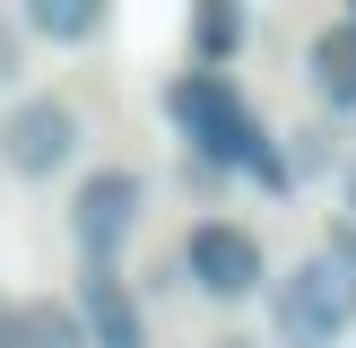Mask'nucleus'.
Returning a JSON list of instances; mask_svg holds the SVG:
<instances>
[{
    "label": "nucleus",
    "instance_id": "nucleus-1",
    "mask_svg": "<svg viewBox=\"0 0 356 348\" xmlns=\"http://www.w3.org/2000/svg\"><path fill=\"white\" fill-rule=\"evenodd\" d=\"M165 122L200 157V174H252L261 191H296L287 157H278V131L243 104V87L226 70H174L165 79Z\"/></svg>",
    "mask_w": 356,
    "mask_h": 348
},
{
    "label": "nucleus",
    "instance_id": "nucleus-2",
    "mask_svg": "<svg viewBox=\"0 0 356 348\" xmlns=\"http://www.w3.org/2000/svg\"><path fill=\"white\" fill-rule=\"evenodd\" d=\"M356 331V270L330 253H305L287 278H270V348H339Z\"/></svg>",
    "mask_w": 356,
    "mask_h": 348
},
{
    "label": "nucleus",
    "instance_id": "nucleus-3",
    "mask_svg": "<svg viewBox=\"0 0 356 348\" xmlns=\"http://www.w3.org/2000/svg\"><path fill=\"white\" fill-rule=\"evenodd\" d=\"M139 218H148V174L139 166H96L70 191V244H79L87 270H113L122 244L139 235Z\"/></svg>",
    "mask_w": 356,
    "mask_h": 348
},
{
    "label": "nucleus",
    "instance_id": "nucleus-4",
    "mask_svg": "<svg viewBox=\"0 0 356 348\" xmlns=\"http://www.w3.org/2000/svg\"><path fill=\"white\" fill-rule=\"evenodd\" d=\"M174 270H183L209 305H243V296L270 287V253H261V235H252V226H235V218H191Z\"/></svg>",
    "mask_w": 356,
    "mask_h": 348
},
{
    "label": "nucleus",
    "instance_id": "nucleus-5",
    "mask_svg": "<svg viewBox=\"0 0 356 348\" xmlns=\"http://www.w3.org/2000/svg\"><path fill=\"white\" fill-rule=\"evenodd\" d=\"M79 104L70 96H9V113H0V166L17 174V183H52V174L79 166Z\"/></svg>",
    "mask_w": 356,
    "mask_h": 348
},
{
    "label": "nucleus",
    "instance_id": "nucleus-6",
    "mask_svg": "<svg viewBox=\"0 0 356 348\" xmlns=\"http://www.w3.org/2000/svg\"><path fill=\"white\" fill-rule=\"evenodd\" d=\"M70 305L87 322V348H148V313H139V296H131L122 270H87Z\"/></svg>",
    "mask_w": 356,
    "mask_h": 348
},
{
    "label": "nucleus",
    "instance_id": "nucleus-7",
    "mask_svg": "<svg viewBox=\"0 0 356 348\" xmlns=\"http://www.w3.org/2000/svg\"><path fill=\"white\" fill-rule=\"evenodd\" d=\"M305 79H313V96H322L330 113H356V26L348 17H330L305 44Z\"/></svg>",
    "mask_w": 356,
    "mask_h": 348
},
{
    "label": "nucleus",
    "instance_id": "nucleus-8",
    "mask_svg": "<svg viewBox=\"0 0 356 348\" xmlns=\"http://www.w3.org/2000/svg\"><path fill=\"white\" fill-rule=\"evenodd\" d=\"M9 17L26 44H96L104 35V0H17Z\"/></svg>",
    "mask_w": 356,
    "mask_h": 348
},
{
    "label": "nucleus",
    "instance_id": "nucleus-9",
    "mask_svg": "<svg viewBox=\"0 0 356 348\" xmlns=\"http://www.w3.org/2000/svg\"><path fill=\"white\" fill-rule=\"evenodd\" d=\"M9 348H87V322L70 296H17L9 305Z\"/></svg>",
    "mask_w": 356,
    "mask_h": 348
},
{
    "label": "nucleus",
    "instance_id": "nucleus-10",
    "mask_svg": "<svg viewBox=\"0 0 356 348\" xmlns=\"http://www.w3.org/2000/svg\"><path fill=\"white\" fill-rule=\"evenodd\" d=\"M243 35H252V17H243L235 0H200V9H191V70H226L243 52Z\"/></svg>",
    "mask_w": 356,
    "mask_h": 348
},
{
    "label": "nucleus",
    "instance_id": "nucleus-11",
    "mask_svg": "<svg viewBox=\"0 0 356 348\" xmlns=\"http://www.w3.org/2000/svg\"><path fill=\"white\" fill-rule=\"evenodd\" d=\"M17 70H26V35H17V17L0 9V96L17 87Z\"/></svg>",
    "mask_w": 356,
    "mask_h": 348
},
{
    "label": "nucleus",
    "instance_id": "nucleus-12",
    "mask_svg": "<svg viewBox=\"0 0 356 348\" xmlns=\"http://www.w3.org/2000/svg\"><path fill=\"white\" fill-rule=\"evenodd\" d=\"M322 253H330V261H339V270H356V226H348V218H339V226H330V244H322Z\"/></svg>",
    "mask_w": 356,
    "mask_h": 348
},
{
    "label": "nucleus",
    "instance_id": "nucleus-13",
    "mask_svg": "<svg viewBox=\"0 0 356 348\" xmlns=\"http://www.w3.org/2000/svg\"><path fill=\"white\" fill-rule=\"evenodd\" d=\"M339 209H348V226H356V148L339 157Z\"/></svg>",
    "mask_w": 356,
    "mask_h": 348
},
{
    "label": "nucleus",
    "instance_id": "nucleus-14",
    "mask_svg": "<svg viewBox=\"0 0 356 348\" xmlns=\"http://www.w3.org/2000/svg\"><path fill=\"white\" fill-rule=\"evenodd\" d=\"M209 348H261V340H252V331H218Z\"/></svg>",
    "mask_w": 356,
    "mask_h": 348
},
{
    "label": "nucleus",
    "instance_id": "nucleus-15",
    "mask_svg": "<svg viewBox=\"0 0 356 348\" xmlns=\"http://www.w3.org/2000/svg\"><path fill=\"white\" fill-rule=\"evenodd\" d=\"M0 348H9V296H0Z\"/></svg>",
    "mask_w": 356,
    "mask_h": 348
}]
</instances>
